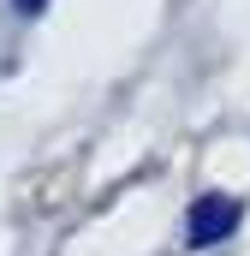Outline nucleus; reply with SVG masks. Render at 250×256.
Returning a JSON list of instances; mask_svg holds the SVG:
<instances>
[{"mask_svg":"<svg viewBox=\"0 0 250 256\" xmlns=\"http://www.w3.org/2000/svg\"><path fill=\"white\" fill-rule=\"evenodd\" d=\"M238 196H220V191H208V196H196L190 202V214H185V244L190 250H208V244H220L232 226H238Z\"/></svg>","mask_w":250,"mask_h":256,"instance_id":"f257e3e1","label":"nucleus"},{"mask_svg":"<svg viewBox=\"0 0 250 256\" xmlns=\"http://www.w3.org/2000/svg\"><path fill=\"white\" fill-rule=\"evenodd\" d=\"M18 12H42V0H18Z\"/></svg>","mask_w":250,"mask_h":256,"instance_id":"f03ea898","label":"nucleus"}]
</instances>
